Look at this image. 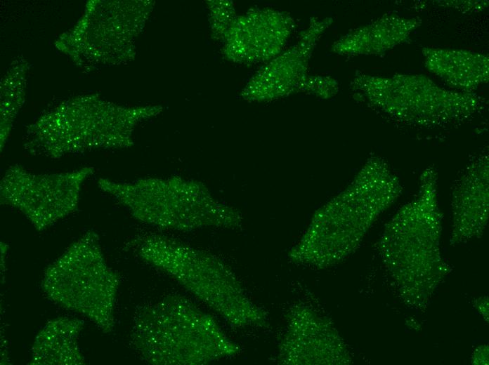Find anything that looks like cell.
I'll list each match as a JSON object with an SVG mask.
<instances>
[{
  "label": "cell",
  "instance_id": "cell-12",
  "mask_svg": "<svg viewBox=\"0 0 489 365\" xmlns=\"http://www.w3.org/2000/svg\"><path fill=\"white\" fill-rule=\"evenodd\" d=\"M296 24L292 15L257 8L237 16L226 33L223 53L233 62H268L284 51Z\"/></svg>",
  "mask_w": 489,
  "mask_h": 365
},
{
  "label": "cell",
  "instance_id": "cell-16",
  "mask_svg": "<svg viewBox=\"0 0 489 365\" xmlns=\"http://www.w3.org/2000/svg\"><path fill=\"white\" fill-rule=\"evenodd\" d=\"M83 327V321L67 317L47 322L36 336L30 364H84V358L78 345Z\"/></svg>",
  "mask_w": 489,
  "mask_h": 365
},
{
  "label": "cell",
  "instance_id": "cell-7",
  "mask_svg": "<svg viewBox=\"0 0 489 365\" xmlns=\"http://www.w3.org/2000/svg\"><path fill=\"white\" fill-rule=\"evenodd\" d=\"M355 98L398 122L415 127L446 126L473 117L484 107L474 93L445 88L422 74H357Z\"/></svg>",
  "mask_w": 489,
  "mask_h": 365
},
{
  "label": "cell",
  "instance_id": "cell-10",
  "mask_svg": "<svg viewBox=\"0 0 489 365\" xmlns=\"http://www.w3.org/2000/svg\"><path fill=\"white\" fill-rule=\"evenodd\" d=\"M277 361L284 365L348 364L349 351L334 324L306 304L292 305L285 316Z\"/></svg>",
  "mask_w": 489,
  "mask_h": 365
},
{
  "label": "cell",
  "instance_id": "cell-8",
  "mask_svg": "<svg viewBox=\"0 0 489 365\" xmlns=\"http://www.w3.org/2000/svg\"><path fill=\"white\" fill-rule=\"evenodd\" d=\"M119 284L118 274L105 260L99 236L88 231L46 268L41 288L51 301L108 333L115 325Z\"/></svg>",
  "mask_w": 489,
  "mask_h": 365
},
{
  "label": "cell",
  "instance_id": "cell-1",
  "mask_svg": "<svg viewBox=\"0 0 489 365\" xmlns=\"http://www.w3.org/2000/svg\"><path fill=\"white\" fill-rule=\"evenodd\" d=\"M400 181L386 161L370 157L351 182L320 207L289 259L325 269L341 262L360 246L379 216L400 196Z\"/></svg>",
  "mask_w": 489,
  "mask_h": 365
},
{
  "label": "cell",
  "instance_id": "cell-6",
  "mask_svg": "<svg viewBox=\"0 0 489 365\" xmlns=\"http://www.w3.org/2000/svg\"><path fill=\"white\" fill-rule=\"evenodd\" d=\"M159 107H124L96 100L63 105L28 129L27 146L53 158L98 148L127 147L135 126Z\"/></svg>",
  "mask_w": 489,
  "mask_h": 365
},
{
  "label": "cell",
  "instance_id": "cell-2",
  "mask_svg": "<svg viewBox=\"0 0 489 365\" xmlns=\"http://www.w3.org/2000/svg\"><path fill=\"white\" fill-rule=\"evenodd\" d=\"M442 215L438 173L425 168L415 197L386 225L378 251L407 300L424 302L446 272L440 248Z\"/></svg>",
  "mask_w": 489,
  "mask_h": 365
},
{
  "label": "cell",
  "instance_id": "cell-13",
  "mask_svg": "<svg viewBox=\"0 0 489 365\" xmlns=\"http://www.w3.org/2000/svg\"><path fill=\"white\" fill-rule=\"evenodd\" d=\"M452 244L479 237L488 219L489 159L487 153L471 160L460 173L452 191Z\"/></svg>",
  "mask_w": 489,
  "mask_h": 365
},
{
  "label": "cell",
  "instance_id": "cell-17",
  "mask_svg": "<svg viewBox=\"0 0 489 365\" xmlns=\"http://www.w3.org/2000/svg\"><path fill=\"white\" fill-rule=\"evenodd\" d=\"M211 26L215 37L223 39L224 36L237 17L233 4L230 1H211Z\"/></svg>",
  "mask_w": 489,
  "mask_h": 365
},
{
  "label": "cell",
  "instance_id": "cell-18",
  "mask_svg": "<svg viewBox=\"0 0 489 365\" xmlns=\"http://www.w3.org/2000/svg\"><path fill=\"white\" fill-rule=\"evenodd\" d=\"M339 83L333 77L325 75H307L299 93H305L322 99H329L339 92Z\"/></svg>",
  "mask_w": 489,
  "mask_h": 365
},
{
  "label": "cell",
  "instance_id": "cell-4",
  "mask_svg": "<svg viewBox=\"0 0 489 365\" xmlns=\"http://www.w3.org/2000/svg\"><path fill=\"white\" fill-rule=\"evenodd\" d=\"M138 253L176 279L232 326H269L268 313L248 297L235 273L216 255L159 235L143 239Z\"/></svg>",
  "mask_w": 489,
  "mask_h": 365
},
{
  "label": "cell",
  "instance_id": "cell-3",
  "mask_svg": "<svg viewBox=\"0 0 489 365\" xmlns=\"http://www.w3.org/2000/svg\"><path fill=\"white\" fill-rule=\"evenodd\" d=\"M131 341L152 364H204L240 352L210 315L178 296L140 307Z\"/></svg>",
  "mask_w": 489,
  "mask_h": 365
},
{
  "label": "cell",
  "instance_id": "cell-11",
  "mask_svg": "<svg viewBox=\"0 0 489 365\" xmlns=\"http://www.w3.org/2000/svg\"><path fill=\"white\" fill-rule=\"evenodd\" d=\"M333 22L332 18L313 17L296 43L263 66L241 92L243 99L267 102L299 93L308 75V64L315 47Z\"/></svg>",
  "mask_w": 489,
  "mask_h": 365
},
{
  "label": "cell",
  "instance_id": "cell-15",
  "mask_svg": "<svg viewBox=\"0 0 489 365\" xmlns=\"http://www.w3.org/2000/svg\"><path fill=\"white\" fill-rule=\"evenodd\" d=\"M426 68L453 90L473 93L488 81L489 58L469 50L425 47Z\"/></svg>",
  "mask_w": 489,
  "mask_h": 365
},
{
  "label": "cell",
  "instance_id": "cell-9",
  "mask_svg": "<svg viewBox=\"0 0 489 365\" xmlns=\"http://www.w3.org/2000/svg\"><path fill=\"white\" fill-rule=\"evenodd\" d=\"M94 173L91 166L51 173H34L10 166L0 182V201L20 211L37 231L74 212L82 186Z\"/></svg>",
  "mask_w": 489,
  "mask_h": 365
},
{
  "label": "cell",
  "instance_id": "cell-19",
  "mask_svg": "<svg viewBox=\"0 0 489 365\" xmlns=\"http://www.w3.org/2000/svg\"><path fill=\"white\" fill-rule=\"evenodd\" d=\"M442 5L446 4L452 6L455 9L462 11L463 12H476L485 9L488 5V1H440Z\"/></svg>",
  "mask_w": 489,
  "mask_h": 365
},
{
  "label": "cell",
  "instance_id": "cell-5",
  "mask_svg": "<svg viewBox=\"0 0 489 365\" xmlns=\"http://www.w3.org/2000/svg\"><path fill=\"white\" fill-rule=\"evenodd\" d=\"M98 185L134 218L162 229L237 228L242 223L237 209L219 201L196 180L171 177L118 182L100 178Z\"/></svg>",
  "mask_w": 489,
  "mask_h": 365
},
{
  "label": "cell",
  "instance_id": "cell-14",
  "mask_svg": "<svg viewBox=\"0 0 489 365\" xmlns=\"http://www.w3.org/2000/svg\"><path fill=\"white\" fill-rule=\"evenodd\" d=\"M421 24L419 18L385 15L350 31L331 50L344 55H380L407 41Z\"/></svg>",
  "mask_w": 489,
  "mask_h": 365
}]
</instances>
